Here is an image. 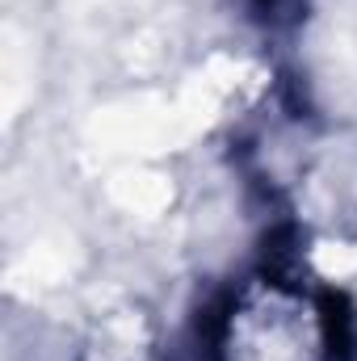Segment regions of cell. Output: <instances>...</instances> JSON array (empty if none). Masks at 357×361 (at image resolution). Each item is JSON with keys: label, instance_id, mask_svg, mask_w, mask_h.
<instances>
[{"label": "cell", "instance_id": "obj_1", "mask_svg": "<svg viewBox=\"0 0 357 361\" xmlns=\"http://www.w3.org/2000/svg\"><path fill=\"white\" fill-rule=\"evenodd\" d=\"M219 361H328L332 319L282 277L248 281L219 319Z\"/></svg>", "mask_w": 357, "mask_h": 361}]
</instances>
